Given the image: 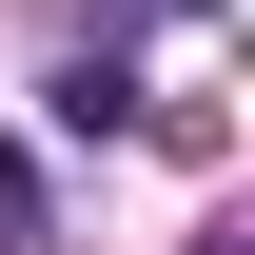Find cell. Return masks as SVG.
<instances>
[{"instance_id": "obj_1", "label": "cell", "mask_w": 255, "mask_h": 255, "mask_svg": "<svg viewBox=\"0 0 255 255\" xmlns=\"http://www.w3.org/2000/svg\"><path fill=\"white\" fill-rule=\"evenodd\" d=\"M39 118H59V137H118V118H137V59H59Z\"/></svg>"}]
</instances>
